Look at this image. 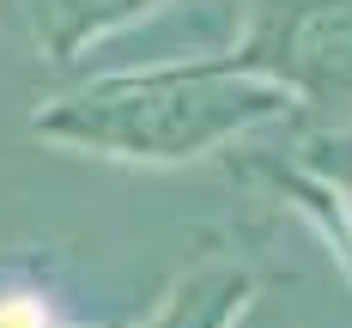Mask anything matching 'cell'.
<instances>
[{
    "label": "cell",
    "mask_w": 352,
    "mask_h": 328,
    "mask_svg": "<svg viewBox=\"0 0 352 328\" xmlns=\"http://www.w3.org/2000/svg\"><path fill=\"white\" fill-rule=\"evenodd\" d=\"M249 292H255V280L243 267L212 261V267H195L188 280H176L164 310L140 328H231V316L249 304Z\"/></svg>",
    "instance_id": "4"
},
{
    "label": "cell",
    "mask_w": 352,
    "mask_h": 328,
    "mask_svg": "<svg viewBox=\"0 0 352 328\" xmlns=\"http://www.w3.org/2000/svg\"><path fill=\"white\" fill-rule=\"evenodd\" d=\"M43 328H55V322H43Z\"/></svg>",
    "instance_id": "7"
},
{
    "label": "cell",
    "mask_w": 352,
    "mask_h": 328,
    "mask_svg": "<svg viewBox=\"0 0 352 328\" xmlns=\"http://www.w3.org/2000/svg\"><path fill=\"white\" fill-rule=\"evenodd\" d=\"M298 171H310L328 188H352V122H340L334 134H316V140L304 146Z\"/></svg>",
    "instance_id": "6"
},
{
    "label": "cell",
    "mask_w": 352,
    "mask_h": 328,
    "mask_svg": "<svg viewBox=\"0 0 352 328\" xmlns=\"http://www.w3.org/2000/svg\"><path fill=\"white\" fill-rule=\"evenodd\" d=\"M285 116H298V98L285 85L219 55L188 67L104 73L79 85L73 98L36 109L31 134L79 146V152H104V158H128V164H182Z\"/></svg>",
    "instance_id": "1"
},
{
    "label": "cell",
    "mask_w": 352,
    "mask_h": 328,
    "mask_svg": "<svg viewBox=\"0 0 352 328\" xmlns=\"http://www.w3.org/2000/svg\"><path fill=\"white\" fill-rule=\"evenodd\" d=\"M267 171L280 177V188H285V195H298V201H304V207H310V213L322 219V231L334 237V250L346 255V267H352V225H346V213L334 207V195H328V182H316L310 171H298V164H292V171H285V164H267Z\"/></svg>",
    "instance_id": "5"
},
{
    "label": "cell",
    "mask_w": 352,
    "mask_h": 328,
    "mask_svg": "<svg viewBox=\"0 0 352 328\" xmlns=\"http://www.w3.org/2000/svg\"><path fill=\"white\" fill-rule=\"evenodd\" d=\"M231 61L340 128L352 122V0H249Z\"/></svg>",
    "instance_id": "2"
},
{
    "label": "cell",
    "mask_w": 352,
    "mask_h": 328,
    "mask_svg": "<svg viewBox=\"0 0 352 328\" xmlns=\"http://www.w3.org/2000/svg\"><path fill=\"white\" fill-rule=\"evenodd\" d=\"M152 6H164V0H31V31H36V49L55 67H67L85 43H98L104 31L140 19Z\"/></svg>",
    "instance_id": "3"
}]
</instances>
